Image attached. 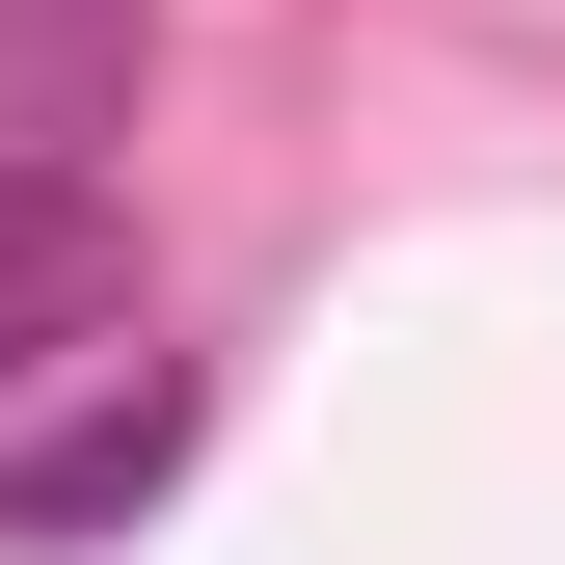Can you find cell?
I'll return each instance as SVG.
<instances>
[{
	"mask_svg": "<svg viewBox=\"0 0 565 565\" xmlns=\"http://www.w3.org/2000/svg\"><path fill=\"white\" fill-rule=\"evenodd\" d=\"M135 135V0H0V216H82Z\"/></svg>",
	"mask_w": 565,
	"mask_h": 565,
	"instance_id": "obj_1",
	"label": "cell"
},
{
	"mask_svg": "<svg viewBox=\"0 0 565 565\" xmlns=\"http://www.w3.org/2000/svg\"><path fill=\"white\" fill-rule=\"evenodd\" d=\"M162 458H189V377H108L82 431H0V539H108V512H162Z\"/></svg>",
	"mask_w": 565,
	"mask_h": 565,
	"instance_id": "obj_2",
	"label": "cell"
}]
</instances>
